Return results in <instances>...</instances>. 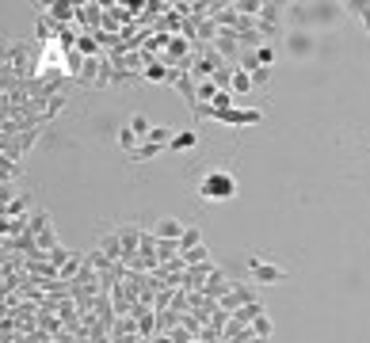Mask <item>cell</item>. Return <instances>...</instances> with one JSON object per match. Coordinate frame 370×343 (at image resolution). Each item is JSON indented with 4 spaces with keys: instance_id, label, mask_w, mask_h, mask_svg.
Segmentation results:
<instances>
[{
    "instance_id": "1",
    "label": "cell",
    "mask_w": 370,
    "mask_h": 343,
    "mask_svg": "<svg viewBox=\"0 0 370 343\" xmlns=\"http://www.w3.org/2000/svg\"><path fill=\"white\" fill-rule=\"evenodd\" d=\"M195 191H198L203 202H229V198L237 195V180H233L225 168H210L203 180H198Z\"/></svg>"
},
{
    "instance_id": "2",
    "label": "cell",
    "mask_w": 370,
    "mask_h": 343,
    "mask_svg": "<svg viewBox=\"0 0 370 343\" xmlns=\"http://www.w3.org/2000/svg\"><path fill=\"white\" fill-rule=\"evenodd\" d=\"M282 54H287L290 61H309V57L317 54V34H313L309 27H290V31L282 34Z\"/></svg>"
},
{
    "instance_id": "3",
    "label": "cell",
    "mask_w": 370,
    "mask_h": 343,
    "mask_svg": "<svg viewBox=\"0 0 370 343\" xmlns=\"http://www.w3.org/2000/svg\"><path fill=\"white\" fill-rule=\"evenodd\" d=\"M248 278H252L256 286L287 282V267H279V263H267L260 252H252V256H248Z\"/></svg>"
},
{
    "instance_id": "4",
    "label": "cell",
    "mask_w": 370,
    "mask_h": 343,
    "mask_svg": "<svg viewBox=\"0 0 370 343\" xmlns=\"http://www.w3.org/2000/svg\"><path fill=\"white\" fill-rule=\"evenodd\" d=\"M344 4H309V31H317V27H336L340 19H344Z\"/></svg>"
},
{
    "instance_id": "5",
    "label": "cell",
    "mask_w": 370,
    "mask_h": 343,
    "mask_svg": "<svg viewBox=\"0 0 370 343\" xmlns=\"http://www.w3.org/2000/svg\"><path fill=\"white\" fill-rule=\"evenodd\" d=\"M256 302V290H252V282H233V290L222 298V313H237V309H245V305H252Z\"/></svg>"
},
{
    "instance_id": "6",
    "label": "cell",
    "mask_w": 370,
    "mask_h": 343,
    "mask_svg": "<svg viewBox=\"0 0 370 343\" xmlns=\"http://www.w3.org/2000/svg\"><path fill=\"white\" fill-rule=\"evenodd\" d=\"M187 233V225H183L180 218H161L153 225V237L156 240H168V245H180V237Z\"/></svg>"
},
{
    "instance_id": "7",
    "label": "cell",
    "mask_w": 370,
    "mask_h": 343,
    "mask_svg": "<svg viewBox=\"0 0 370 343\" xmlns=\"http://www.w3.org/2000/svg\"><path fill=\"white\" fill-rule=\"evenodd\" d=\"M229 290H233V282L222 275V271H214V275H210V278L203 282V298H206V302H214V298L222 302V298L229 294Z\"/></svg>"
},
{
    "instance_id": "8",
    "label": "cell",
    "mask_w": 370,
    "mask_h": 343,
    "mask_svg": "<svg viewBox=\"0 0 370 343\" xmlns=\"http://www.w3.org/2000/svg\"><path fill=\"white\" fill-rule=\"evenodd\" d=\"M119 237H123V252H126V260H130V256L141 252V237H145V229L123 225V229H119Z\"/></svg>"
},
{
    "instance_id": "9",
    "label": "cell",
    "mask_w": 370,
    "mask_h": 343,
    "mask_svg": "<svg viewBox=\"0 0 370 343\" xmlns=\"http://www.w3.org/2000/svg\"><path fill=\"white\" fill-rule=\"evenodd\" d=\"M145 81H153V84H172L176 81V69L168 65V61H149V65H145Z\"/></svg>"
},
{
    "instance_id": "10",
    "label": "cell",
    "mask_w": 370,
    "mask_h": 343,
    "mask_svg": "<svg viewBox=\"0 0 370 343\" xmlns=\"http://www.w3.org/2000/svg\"><path fill=\"white\" fill-rule=\"evenodd\" d=\"M99 252L107 256V260H115V263H126V252H123V237H119V229L99 240Z\"/></svg>"
},
{
    "instance_id": "11",
    "label": "cell",
    "mask_w": 370,
    "mask_h": 343,
    "mask_svg": "<svg viewBox=\"0 0 370 343\" xmlns=\"http://www.w3.org/2000/svg\"><path fill=\"white\" fill-rule=\"evenodd\" d=\"M214 118L225 126H248V123H260L263 114L260 111H222V114H214Z\"/></svg>"
},
{
    "instance_id": "12",
    "label": "cell",
    "mask_w": 370,
    "mask_h": 343,
    "mask_svg": "<svg viewBox=\"0 0 370 343\" xmlns=\"http://www.w3.org/2000/svg\"><path fill=\"white\" fill-rule=\"evenodd\" d=\"M344 12L347 16H359L362 31H367V39H370V4H362V0H344Z\"/></svg>"
},
{
    "instance_id": "13",
    "label": "cell",
    "mask_w": 370,
    "mask_h": 343,
    "mask_svg": "<svg viewBox=\"0 0 370 343\" xmlns=\"http://www.w3.org/2000/svg\"><path fill=\"white\" fill-rule=\"evenodd\" d=\"M54 23H69V19H76V4H69V0H58V4H50L46 12Z\"/></svg>"
},
{
    "instance_id": "14",
    "label": "cell",
    "mask_w": 370,
    "mask_h": 343,
    "mask_svg": "<svg viewBox=\"0 0 370 343\" xmlns=\"http://www.w3.org/2000/svg\"><path fill=\"white\" fill-rule=\"evenodd\" d=\"M256 84H252V73H245V69H233V84H229V92L233 96H248Z\"/></svg>"
},
{
    "instance_id": "15",
    "label": "cell",
    "mask_w": 370,
    "mask_h": 343,
    "mask_svg": "<svg viewBox=\"0 0 370 343\" xmlns=\"http://www.w3.org/2000/svg\"><path fill=\"white\" fill-rule=\"evenodd\" d=\"M180 57H183V69H187V39L172 34V42H168V61H180Z\"/></svg>"
},
{
    "instance_id": "16",
    "label": "cell",
    "mask_w": 370,
    "mask_h": 343,
    "mask_svg": "<svg viewBox=\"0 0 370 343\" xmlns=\"http://www.w3.org/2000/svg\"><path fill=\"white\" fill-rule=\"evenodd\" d=\"M119 149H123V153H138V149H141V138H138V134H134V130H126V126H123V130H119Z\"/></svg>"
},
{
    "instance_id": "17",
    "label": "cell",
    "mask_w": 370,
    "mask_h": 343,
    "mask_svg": "<svg viewBox=\"0 0 370 343\" xmlns=\"http://www.w3.org/2000/svg\"><path fill=\"white\" fill-rule=\"evenodd\" d=\"M198 145V134L195 130H176V138H172V149L176 153H183V149H195Z\"/></svg>"
},
{
    "instance_id": "18",
    "label": "cell",
    "mask_w": 370,
    "mask_h": 343,
    "mask_svg": "<svg viewBox=\"0 0 370 343\" xmlns=\"http://www.w3.org/2000/svg\"><path fill=\"white\" fill-rule=\"evenodd\" d=\"M126 130H134V134H138L141 141H145V134L153 130V123H149L145 114H130V118H126Z\"/></svg>"
},
{
    "instance_id": "19",
    "label": "cell",
    "mask_w": 370,
    "mask_h": 343,
    "mask_svg": "<svg viewBox=\"0 0 370 343\" xmlns=\"http://www.w3.org/2000/svg\"><path fill=\"white\" fill-rule=\"evenodd\" d=\"M271 317H267V313H260V317H256L252 320V335H256V340H271Z\"/></svg>"
},
{
    "instance_id": "20",
    "label": "cell",
    "mask_w": 370,
    "mask_h": 343,
    "mask_svg": "<svg viewBox=\"0 0 370 343\" xmlns=\"http://www.w3.org/2000/svg\"><path fill=\"white\" fill-rule=\"evenodd\" d=\"M183 263H187V267H198V263H210V248H206V245H198V248H191V252H183Z\"/></svg>"
},
{
    "instance_id": "21",
    "label": "cell",
    "mask_w": 370,
    "mask_h": 343,
    "mask_svg": "<svg viewBox=\"0 0 370 343\" xmlns=\"http://www.w3.org/2000/svg\"><path fill=\"white\" fill-rule=\"evenodd\" d=\"M198 245H203V233H198L195 225H187V233L180 237V256H183V252H191V248H198Z\"/></svg>"
},
{
    "instance_id": "22",
    "label": "cell",
    "mask_w": 370,
    "mask_h": 343,
    "mask_svg": "<svg viewBox=\"0 0 370 343\" xmlns=\"http://www.w3.org/2000/svg\"><path fill=\"white\" fill-rule=\"evenodd\" d=\"M256 61H260L263 69H271V65H275V46H271V42H263V46L256 50Z\"/></svg>"
},
{
    "instance_id": "23",
    "label": "cell",
    "mask_w": 370,
    "mask_h": 343,
    "mask_svg": "<svg viewBox=\"0 0 370 343\" xmlns=\"http://www.w3.org/2000/svg\"><path fill=\"white\" fill-rule=\"evenodd\" d=\"M76 54H84V57H92L96 54V42L88 39V34H81V42H76Z\"/></svg>"
},
{
    "instance_id": "24",
    "label": "cell",
    "mask_w": 370,
    "mask_h": 343,
    "mask_svg": "<svg viewBox=\"0 0 370 343\" xmlns=\"http://www.w3.org/2000/svg\"><path fill=\"white\" fill-rule=\"evenodd\" d=\"M267 81H271V69H256V73H252V84H267Z\"/></svg>"
},
{
    "instance_id": "25",
    "label": "cell",
    "mask_w": 370,
    "mask_h": 343,
    "mask_svg": "<svg viewBox=\"0 0 370 343\" xmlns=\"http://www.w3.org/2000/svg\"><path fill=\"white\" fill-rule=\"evenodd\" d=\"M248 343H271V340H248Z\"/></svg>"
}]
</instances>
